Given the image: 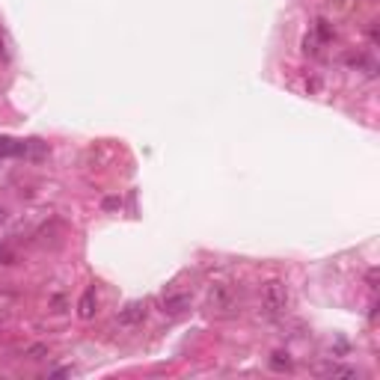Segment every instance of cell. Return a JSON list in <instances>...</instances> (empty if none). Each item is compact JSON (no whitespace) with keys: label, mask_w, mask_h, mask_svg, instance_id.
<instances>
[{"label":"cell","mask_w":380,"mask_h":380,"mask_svg":"<svg viewBox=\"0 0 380 380\" xmlns=\"http://www.w3.org/2000/svg\"><path fill=\"white\" fill-rule=\"evenodd\" d=\"M288 309V286L283 279H267L262 286V315L267 321H276L283 318Z\"/></svg>","instance_id":"6da1fadb"},{"label":"cell","mask_w":380,"mask_h":380,"mask_svg":"<svg viewBox=\"0 0 380 380\" xmlns=\"http://www.w3.org/2000/svg\"><path fill=\"white\" fill-rule=\"evenodd\" d=\"M205 300H208V309H211V312H220V315L235 312V306H238L235 291H232V286H226V283H211V286H208V294H205Z\"/></svg>","instance_id":"7a4b0ae2"},{"label":"cell","mask_w":380,"mask_h":380,"mask_svg":"<svg viewBox=\"0 0 380 380\" xmlns=\"http://www.w3.org/2000/svg\"><path fill=\"white\" fill-rule=\"evenodd\" d=\"M146 318H149V303H146V300H131V303L119 312L116 321L122 324V327H140V324H143Z\"/></svg>","instance_id":"3957f363"},{"label":"cell","mask_w":380,"mask_h":380,"mask_svg":"<svg viewBox=\"0 0 380 380\" xmlns=\"http://www.w3.org/2000/svg\"><path fill=\"white\" fill-rule=\"evenodd\" d=\"M190 306H193L190 294H185V291H178V294H166V298H164V315L178 318V315L190 312Z\"/></svg>","instance_id":"277c9868"},{"label":"cell","mask_w":380,"mask_h":380,"mask_svg":"<svg viewBox=\"0 0 380 380\" xmlns=\"http://www.w3.org/2000/svg\"><path fill=\"white\" fill-rule=\"evenodd\" d=\"M95 312H98V294H95V288H87L78 300V315L83 321H90V318H95Z\"/></svg>","instance_id":"5b68a950"},{"label":"cell","mask_w":380,"mask_h":380,"mask_svg":"<svg viewBox=\"0 0 380 380\" xmlns=\"http://www.w3.org/2000/svg\"><path fill=\"white\" fill-rule=\"evenodd\" d=\"M318 374H324V377H339V380H354V377H360V372H357V369H350V365H339V362H327V365H321Z\"/></svg>","instance_id":"8992f818"},{"label":"cell","mask_w":380,"mask_h":380,"mask_svg":"<svg viewBox=\"0 0 380 380\" xmlns=\"http://www.w3.org/2000/svg\"><path fill=\"white\" fill-rule=\"evenodd\" d=\"M315 36H318V42H321V45H327V42L336 36L333 24H330L327 18H318V21H315Z\"/></svg>","instance_id":"52a82bcc"},{"label":"cell","mask_w":380,"mask_h":380,"mask_svg":"<svg viewBox=\"0 0 380 380\" xmlns=\"http://www.w3.org/2000/svg\"><path fill=\"white\" fill-rule=\"evenodd\" d=\"M291 357H288V350H276V354L271 357V369L274 372H291Z\"/></svg>","instance_id":"ba28073f"},{"label":"cell","mask_w":380,"mask_h":380,"mask_svg":"<svg viewBox=\"0 0 380 380\" xmlns=\"http://www.w3.org/2000/svg\"><path fill=\"white\" fill-rule=\"evenodd\" d=\"M51 354V348L48 345H33V348H27L24 350V357L27 360H42V357H48Z\"/></svg>","instance_id":"9c48e42d"},{"label":"cell","mask_w":380,"mask_h":380,"mask_svg":"<svg viewBox=\"0 0 380 380\" xmlns=\"http://www.w3.org/2000/svg\"><path fill=\"white\" fill-rule=\"evenodd\" d=\"M318 45H321V42H318V36H315V33L303 39V51H306V54H312V57H318V51H321Z\"/></svg>","instance_id":"30bf717a"},{"label":"cell","mask_w":380,"mask_h":380,"mask_svg":"<svg viewBox=\"0 0 380 380\" xmlns=\"http://www.w3.org/2000/svg\"><path fill=\"white\" fill-rule=\"evenodd\" d=\"M0 60H6V42H4V36H0Z\"/></svg>","instance_id":"8fae6325"},{"label":"cell","mask_w":380,"mask_h":380,"mask_svg":"<svg viewBox=\"0 0 380 380\" xmlns=\"http://www.w3.org/2000/svg\"><path fill=\"white\" fill-rule=\"evenodd\" d=\"M119 205H122L119 200H104V208H119Z\"/></svg>","instance_id":"7c38bea8"},{"label":"cell","mask_w":380,"mask_h":380,"mask_svg":"<svg viewBox=\"0 0 380 380\" xmlns=\"http://www.w3.org/2000/svg\"><path fill=\"white\" fill-rule=\"evenodd\" d=\"M6 217H9V214H6V208L0 205V226H4V223H6Z\"/></svg>","instance_id":"4fadbf2b"},{"label":"cell","mask_w":380,"mask_h":380,"mask_svg":"<svg viewBox=\"0 0 380 380\" xmlns=\"http://www.w3.org/2000/svg\"><path fill=\"white\" fill-rule=\"evenodd\" d=\"M6 318H9V315H6V309H0V324H4Z\"/></svg>","instance_id":"5bb4252c"}]
</instances>
